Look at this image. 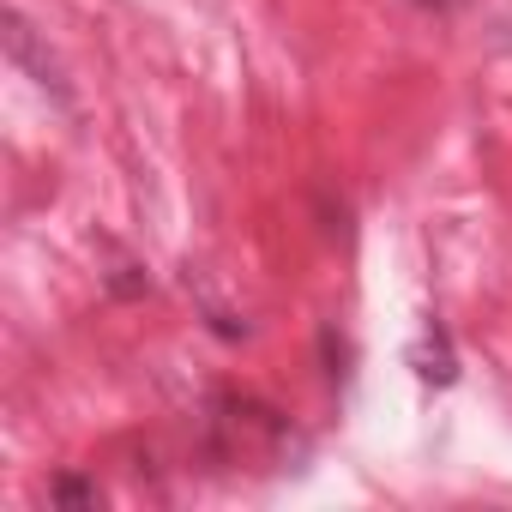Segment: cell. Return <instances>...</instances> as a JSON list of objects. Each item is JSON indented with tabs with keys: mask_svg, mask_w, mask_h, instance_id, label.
I'll use <instances>...</instances> for the list:
<instances>
[{
	"mask_svg": "<svg viewBox=\"0 0 512 512\" xmlns=\"http://www.w3.org/2000/svg\"><path fill=\"white\" fill-rule=\"evenodd\" d=\"M13 61H19V67H31L43 91H61V79H55V61H43V55H37V37H31V25H25L19 13H13Z\"/></svg>",
	"mask_w": 512,
	"mask_h": 512,
	"instance_id": "6da1fadb",
	"label": "cell"
},
{
	"mask_svg": "<svg viewBox=\"0 0 512 512\" xmlns=\"http://www.w3.org/2000/svg\"><path fill=\"white\" fill-rule=\"evenodd\" d=\"M49 500H55V506H97V500H103V488H97V482H85V476H61V482L49 488Z\"/></svg>",
	"mask_w": 512,
	"mask_h": 512,
	"instance_id": "7a4b0ae2",
	"label": "cell"
}]
</instances>
